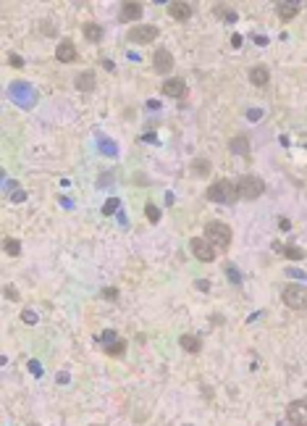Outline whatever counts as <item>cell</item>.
<instances>
[{
  "label": "cell",
  "instance_id": "1",
  "mask_svg": "<svg viewBox=\"0 0 307 426\" xmlns=\"http://www.w3.org/2000/svg\"><path fill=\"white\" fill-rule=\"evenodd\" d=\"M231 237H234V232H231V226H228V224L210 221L208 226H205V240H208L216 250H228Z\"/></svg>",
  "mask_w": 307,
  "mask_h": 426
},
{
  "label": "cell",
  "instance_id": "2",
  "mask_svg": "<svg viewBox=\"0 0 307 426\" xmlns=\"http://www.w3.org/2000/svg\"><path fill=\"white\" fill-rule=\"evenodd\" d=\"M205 197H208L210 203H234V200H239V192H236V184H234V182L218 179L216 184L208 187Z\"/></svg>",
  "mask_w": 307,
  "mask_h": 426
},
{
  "label": "cell",
  "instance_id": "3",
  "mask_svg": "<svg viewBox=\"0 0 307 426\" xmlns=\"http://www.w3.org/2000/svg\"><path fill=\"white\" fill-rule=\"evenodd\" d=\"M236 192H239L242 200H257V197L265 192V182L260 177L247 174V177H242L239 182H236Z\"/></svg>",
  "mask_w": 307,
  "mask_h": 426
},
{
  "label": "cell",
  "instance_id": "4",
  "mask_svg": "<svg viewBox=\"0 0 307 426\" xmlns=\"http://www.w3.org/2000/svg\"><path fill=\"white\" fill-rule=\"evenodd\" d=\"M281 300H283V305L291 308V310H305L307 308V287L305 284H289V287H283Z\"/></svg>",
  "mask_w": 307,
  "mask_h": 426
},
{
  "label": "cell",
  "instance_id": "5",
  "mask_svg": "<svg viewBox=\"0 0 307 426\" xmlns=\"http://www.w3.org/2000/svg\"><path fill=\"white\" fill-rule=\"evenodd\" d=\"M189 245H192V253H195L197 261H202V263L216 261V247H213L205 237H195V240L189 242Z\"/></svg>",
  "mask_w": 307,
  "mask_h": 426
},
{
  "label": "cell",
  "instance_id": "6",
  "mask_svg": "<svg viewBox=\"0 0 307 426\" xmlns=\"http://www.w3.org/2000/svg\"><path fill=\"white\" fill-rule=\"evenodd\" d=\"M286 418L291 426H307V400H294L286 408Z\"/></svg>",
  "mask_w": 307,
  "mask_h": 426
},
{
  "label": "cell",
  "instance_id": "7",
  "mask_svg": "<svg viewBox=\"0 0 307 426\" xmlns=\"http://www.w3.org/2000/svg\"><path fill=\"white\" fill-rule=\"evenodd\" d=\"M160 29L155 24H144V27H134L132 32H129V40L132 42H140V45H147L152 40H158Z\"/></svg>",
  "mask_w": 307,
  "mask_h": 426
},
{
  "label": "cell",
  "instance_id": "8",
  "mask_svg": "<svg viewBox=\"0 0 307 426\" xmlns=\"http://www.w3.org/2000/svg\"><path fill=\"white\" fill-rule=\"evenodd\" d=\"M152 68H155L158 74L171 71V68H173V56H171V50H166V48L155 50V56H152Z\"/></svg>",
  "mask_w": 307,
  "mask_h": 426
},
{
  "label": "cell",
  "instance_id": "9",
  "mask_svg": "<svg viewBox=\"0 0 307 426\" xmlns=\"http://www.w3.org/2000/svg\"><path fill=\"white\" fill-rule=\"evenodd\" d=\"M228 150L239 158H247L250 155V137H244V134L231 137V140H228Z\"/></svg>",
  "mask_w": 307,
  "mask_h": 426
},
{
  "label": "cell",
  "instance_id": "10",
  "mask_svg": "<svg viewBox=\"0 0 307 426\" xmlns=\"http://www.w3.org/2000/svg\"><path fill=\"white\" fill-rule=\"evenodd\" d=\"M140 16H142V3H137V0H129V3H124L121 11H118L121 21H137Z\"/></svg>",
  "mask_w": 307,
  "mask_h": 426
},
{
  "label": "cell",
  "instance_id": "11",
  "mask_svg": "<svg viewBox=\"0 0 307 426\" xmlns=\"http://www.w3.org/2000/svg\"><path fill=\"white\" fill-rule=\"evenodd\" d=\"M74 85L79 92H95V85H97V79H95V71H82L79 77L74 79Z\"/></svg>",
  "mask_w": 307,
  "mask_h": 426
},
{
  "label": "cell",
  "instance_id": "12",
  "mask_svg": "<svg viewBox=\"0 0 307 426\" xmlns=\"http://www.w3.org/2000/svg\"><path fill=\"white\" fill-rule=\"evenodd\" d=\"M163 92H166L168 97H181L184 92H187V82L179 79V77L166 79V82H163Z\"/></svg>",
  "mask_w": 307,
  "mask_h": 426
},
{
  "label": "cell",
  "instance_id": "13",
  "mask_svg": "<svg viewBox=\"0 0 307 426\" xmlns=\"http://www.w3.org/2000/svg\"><path fill=\"white\" fill-rule=\"evenodd\" d=\"M56 58L60 61V63H74L76 61V48H74V42L71 40H63L58 45V50H56Z\"/></svg>",
  "mask_w": 307,
  "mask_h": 426
},
{
  "label": "cell",
  "instance_id": "14",
  "mask_svg": "<svg viewBox=\"0 0 307 426\" xmlns=\"http://www.w3.org/2000/svg\"><path fill=\"white\" fill-rule=\"evenodd\" d=\"M168 13H171L173 19H179V21H187L192 13H195V8H192L189 3H181V0H173L171 5H168Z\"/></svg>",
  "mask_w": 307,
  "mask_h": 426
},
{
  "label": "cell",
  "instance_id": "15",
  "mask_svg": "<svg viewBox=\"0 0 307 426\" xmlns=\"http://www.w3.org/2000/svg\"><path fill=\"white\" fill-rule=\"evenodd\" d=\"M268 79H271V71H268L265 66H255V68H250V82H252V85L263 87V85H268Z\"/></svg>",
  "mask_w": 307,
  "mask_h": 426
},
{
  "label": "cell",
  "instance_id": "16",
  "mask_svg": "<svg viewBox=\"0 0 307 426\" xmlns=\"http://www.w3.org/2000/svg\"><path fill=\"white\" fill-rule=\"evenodd\" d=\"M297 5L294 3H279V5H276V13H279V19L281 21H291V19H294L297 16Z\"/></svg>",
  "mask_w": 307,
  "mask_h": 426
},
{
  "label": "cell",
  "instance_id": "17",
  "mask_svg": "<svg viewBox=\"0 0 307 426\" xmlns=\"http://www.w3.org/2000/svg\"><path fill=\"white\" fill-rule=\"evenodd\" d=\"M82 32H84V37H87L89 42H100V40H103V29H100L97 24H92V21L82 27Z\"/></svg>",
  "mask_w": 307,
  "mask_h": 426
},
{
  "label": "cell",
  "instance_id": "18",
  "mask_svg": "<svg viewBox=\"0 0 307 426\" xmlns=\"http://www.w3.org/2000/svg\"><path fill=\"white\" fill-rule=\"evenodd\" d=\"M192 174H195V177H208V174H210V161H205V158H195V161H192Z\"/></svg>",
  "mask_w": 307,
  "mask_h": 426
},
{
  "label": "cell",
  "instance_id": "19",
  "mask_svg": "<svg viewBox=\"0 0 307 426\" xmlns=\"http://www.w3.org/2000/svg\"><path fill=\"white\" fill-rule=\"evenodd\" d=\"M179 345L187 350V353H199V339L192 337V334H184V337L179 339Z\"/></svg>",
  "mask_w": 307,
  "mask_h": 426
},
{
  "label": "cell",
  "instance_id": "20",
  "mask_svg": "<svg viewBox=\"0 0 307 426\" xmlns=\"http://www.w3.org/2000/svg\"><path fill=\"white\" fill-rule=\"evenodd\" d=\"M105 347V353L108 355H124L126 353V342L124 339H113V342H108V345H103Z\"/></svg>",
  "mask_w": 307,
  "mask_h": 426
},
{
  "label": "cell",
  "instance_id": "21",
  "mask_svg": "<svg viewBox=\"0 0 307 426\" xmlns=\"http://www.w3.org/2000/svg\"><path fill=\"white\" fill-rule=\"evenodd\" d=\"M3 247H5V253H8V255H19L21 253V242L13 240V237H5L3 240Z\"/></svg>",
  "mask_w": 307,
  "mask_h": 426
},
{
  "label": "cell",
  "instance_id": "22",
  "mask_svg": "<svg viewBox=\"0 0 307 426\" xmlns=\"http://www.w3.org/2000/svg\"><path fill=\"white\" fill-rule=\"evenodd\" d=\"M118 205H121V203H118V197H111V200L103 205V216H111V213H116V211H118Z\"/></svg>",
  "mask_w": 307,
  "mask_h": 426
},
{
  "label": "cell",
  "instance_id": "23",
  "mask_svg": "<svg viewBox=\"0 0 307 426\" xmlns=\"http://www.w3.org/2000/svg\"><path fill=\"white\" fill-rule=\"evenodd\" d=\"M144 216L150 218V224H158L160 221V211L155 208V205H147V208H144Z\"/></svg>",
  "mask_w": 307,
  "mask_h": 426
},
{
  "label": "cell",
  "instance_id": "24",
  "mask_svg": "<svg viewBox=\"0 0 307 426\" xmlns=\"http://www.w3.org/2000/svg\"><path fill=\"white\" fill-rule=\"evenodd\" d=\"M216 13L221 19H228V21H234L236 19V13L234 11H228V5H216Z\"/></svg>",
  "mask_w": 307,
  "mask_h": 426
},
{
  "label": "cell",
  "instance_id": "25",
  "mask_svg": "<svg viewBox=\"0 0 307 426\" xmlns=\"http://www.w3.org/2000/svg\"><path fill=\"white\" fill-rule=\"evenodd\" d=\"M283 253H286V258H294V261H299V258H305V253H302V250H299V247H286V250H283Z\"/></svg>",
  "mask_w": 307,
  "mask_h": 426
},
{
  "label": "cell",
  "instance_id": "26",
  "mask_svg": "<svg viewBox=\"0 0 307 426\" xmlns=\"http://www.w3.org/2000/svg\"><path fill=\"white\" fill-rule=\"evenodd\" d=\"M11 200H13V203H24V200H27V192H24V189H13Z\"/></svg>",
  "mask_w": 307,
  "mask_h": 426
},
{
  "label": "cell",
  "instance_id": "27",
  "mask_svg": "<svg viewBox=\"0 0 307 426\" xmlns=\"http://www.w3.org/2000/svg\"><path fill=\"white\" fill-rule=\"evenodd\" d=\"M21 318H24V324H37V313H32V310H24Z\"/></svg>",
  "mask_w": 307,
  "mask_h": 426
},
{
  "label": "cell",
  "instance_id": "28",
  "mask_svg": "<svg viewBox=\"0 0 307 426\" xmlns=\"http://www.w3.org/2000/svg\"><path fill=\"white\" fill-rule=\"evenodd\" d=\"M113 339H118V337H116V334H113V332H105L103 337H100V342H103V345H108V342H113Z\"/></svg>",
  "mask_w": 307,
  "mask_h": 426
},
{
  "label": "cell",
  "instance_id": "29",
  "mask_svg": "<svg viewBox=\"0 0 307 426\" xmlns=\"http://www.w3.org/2000/svg\"><path fill=\"white\" fill-rule=\"evenodd\" d=\"M29 371H32V374H40V376H42V366H40L37 361H29Z\"/></svg>",
  "mask_w": 307,
  "mask_h": 426
},
{
  "label": "cell",
  "instance_id": "30",
  "mask_svg": "<svg viewBox=\"0 0 307 426\" xmlns=\"http://www.w3.org/2000/svg\"><path fill=\"white\" fill-rule=\"evenodd\" d=\"M11 66L21 68V66H24V58H21V56H11Z\"/></svg>",
  "mask_w": 307,
  "mask_h": 426
},
{
  "label": "cell",
  "instance_id": "31",
  "mask_svg": "<svg viewBox=\"0 0 307 426\" xmlns=\"http://www.w3.org/2000/svg\"><path fill=\"white\" fill-rule=\"evenodd\" d=\"M103 295H105V298H111V300H116V295H118V292H116V290H105Z\"/></svg>",
  "mask_w": 307,
  "mask_h": 426
},
{
  "label": "cell",
  "instance_id": "32",
  "mask_svg": "<svg viewBox=\"0 0 307 426\" xmlns=\"http://www.w3.org/2000/svg\"><path fill=\"white\" fill-rule=\"evenodd\" d=\"M197 287H199V290H210V284H208L205 279H199V281H197Z\"/></svg>",
  "mask_w": 307,
  "mask_h": 426
},
{
  "label": "cell",
  "instance_id": "33",
  "mask_svg": "<svg viewBox=\"0 0 307 426\" xmlns=\"http://www.w3.org/2000/svg\"><path fill=\"white\" fill-rule=\"evenodd\" d=\"M5 295H8V298H11V300H19V295H16V292H13V290H11V287H8V290H5Z\"/></svg>",
  "mask_w": 307,
  "mask_h": 426
},
{
  "label": "cell",
  "instance_id": "34",
  "mask_svg": "<svg viewBox=\"0 0 307 426\" xmlns=\"http://www.w3.org/2000/svg\"><path fill=\"white\" fill-rule=\"evenodd\" d=\"M92 426H97V424H92Z\"/></svg>",
  "mask_w": 307,
  "mask_h": 426
},
{
  "label": "cell",
  "instance_id": "35",
  "mask_svg": "<svg viewBox=\"0 0 307 426\" xmlns=\"http://www.w3.org/2000/svg\"><path fill=\"white\" fill-rule=\"evenodd\" d=\"M32 426H37V424H32Z\"/></svg>",
  "mask_w": 307,
  "mask_h": 426
}]
</instances>
